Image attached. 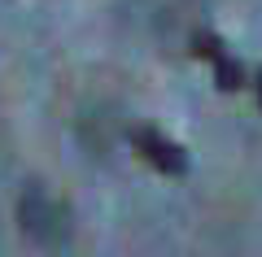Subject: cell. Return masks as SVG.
Segmentation results:
<instances>
[{"mask_svg": "<svg viewBox=\"0 0 262 257\" xmlns=\"http://www.w3.org/2000/svg\"><path fill=\"white\" fill-rule=\"evenodd\" d=\"M48 218H53L48 196L39 192V188H27V196H22V231H39Z\"/></svg>", "mask_w": 262, "mask_h": 257, "instance_id": "cell-3", "label": "cell"}, {"mask_svg": "<svg viewBox=\"0 0 262 257\" xmlns=\"http://www.w3.org/2000/svg\"><path fill=\"white\" fill-rule=\"evenodd\" d=\"M192 53L201 57V61L214 65V83L223 87V92H236V87H245V70H241V61L227 53V44H223L219 35H210V31L192 35Z\"/></svg>", "mask_w": 262, "mask_h": 257, "instance_id": "cell-2", "label": "cell"}, {"mask_svg": "<svg viewBox=\"0 0 262 257\" xmlns=\"http://www.w3.org/2000/svg\"><path fill=\"white\" fill-rule=\"evenodd\" d=\"M131 144H136V153H140L153 170H162V175H170V179L188 175V153L175 139H166L158 127H131Z\"/></svg>", "mask_w": 262, "mask_h": 257, "instance_id": "cell-1", "label": "cell"}, {"mask_svg": "<svg viewBox=\"0 0 262 257\" xmlns=\"http://www.w3.org/2000/svg\"><path fill=\"white\" fill-rule=\"evenodd\" d=\"M253 87H258V105H262V70L253 74Z\"/></svg>", "mask_w": 262, "mask_h": 257, "instance_id": "cell-4", "label": "cell"}]
</instances>
